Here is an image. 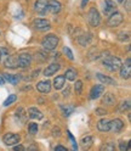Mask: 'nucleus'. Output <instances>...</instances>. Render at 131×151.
I'll return each mask as SVG.
<instances>
[{
    "label": "nucleus",
    "mask_w": 131,
    "mask_h": 151,
    "mask_svg": "<svg viewBox=\"0 0 131 151\" xmlns=\"http://www.w3.org/2000/svg\"><path fill=\"white\" fill-rule=\"evenodd\" d=\"M102 63H103V66H105L107 70H109V71H112V72H115V71H118V70L120 68L121 60H120L119 58H115V56L108 55V56H106V58L103 59Z\"/></svg>",
    "instance_id": "nucleus-1"
},
{
    "label": "nucleus",
    "mask_w": 131,
    "mask_h": 151,
    "mask_svg": "<svg viewBox=\"0 0 131 151\" xmlns=\"http://www.w3.org/2000/svg\"><path fill=\"white\" fill-rule=\"evenodd\" d=\"M58 38L56 37L55 34H48V35H45L43 38V40H41V45H43V48L45 50H48V51H52L55 50L56 48H57V45H58Z\"/></svg>",
    "instance_id": "nucleus-2"
},
{
    "label": "nucleus",
    "mask_w": 131,
    "mask_h": 151,
    "mask_svg": "<svg viewBox=\"0 0 131 151\" xmlns=\"http://www.w3.org/2000/svg\"><path fill=\"white\" fill-rule=\"evenodd\" d=\"M88 21H89L90 26H92V27H97V26H100V23H101V15H100V12H98L97 9L91 7L90 10H89V14H88Z\"/></svg>",
    "instance_id": "nucleus-3"
},
{
    "label": "nucleus",
    "mask_w": 131,
    "mask_h": 151,
    "mask_svg": "<svg viewBox=\"0 0 131 151\" xmlns=\"http://www.w3.org/2000/svg\"><path fill=\"white\" fill-rule=\"evenodd\" d=\"M32 63V55L28 52H22L17 58V67L20 68H27Z\"/></svg>",
    "instance_id": "nucleus-4"
},
{
    "label": "nucleus",
    "mask_w": 131,
    "mask_h": 151,
    "mask_svg": "<svg viewBox=\"0 0 131 151\" xmlns=\"http://www.w3.org/2000/svg\"><path fill=\"white\" fill-rule=\"evenodd\" d=\"M124 21V16L123 14H120L118 11L113 12L112 15H109V18H108V21H107V24L109 27H118L121 24V22Z\"/></svg>",
    "instance_id": "nucleus-5"
},
{
    "label": "nucleus",
    "mask_w": 131,
    "mask_h": 151,
    "mask_svg": "<svg viewBox=\"0 0 131 151\" xmlns=\"http://www.w3.org/2000/svg\"><path fill=\"white\" fill-rule=\"evenodd\" d=\"M119 70H120V77L123 79H129L131 77V59L127 58L124 65L121 63Z\"/></svg>",
    "instance_id": "nucleus-6"
},
{
    "label": "nucleus",
    "mask_w": 131,
    "mask_h": 151,
    "mask_svg": "<svg viewBox=\"0 0 131 151\" xmlns=\"http://www.w3.org/2000/svg\"><path fill=\"white\" fill-rule=\"evenodd\" d=\"M3 141L7 146H14L21 141V137L18 134H15V133H7L3 137Z\"/></svg>",
    "instance_id": "nucleus-7"
},
{
    "label": "nucleus",
    "mask_w": 131,
    "mask_h": 151,
    "mask_svg": "<svg viewBox=\"0 0 131 151\" xmlns=\"http://www.w3.org/2000/svg\"><path fill=\"white\" fill-rule=\"evenodd\" d=\"M33 27L38 31H48L50 29V22L45 18H35L33 21Z\"/></svg>",
    "instance_id": "nucleus-8"
},
{
    "label": "nucleus",
    "mask_w": 131,
    "mask_h": 151,
    "mask_svg": "<svg viewBox=\"0 0 131 151\" xmlns=\"http://www.w3.org/2000/svg\"><path fill=\"white\" fill-rule=\"evenodd\" d=\"M105 93V84H96V86H93L90 90V99L95 100V99H98L102 94Z\"/></svg>",
    "instance_id": "nucleus-9"
},
{
    "label": "nucleus",
    "mask_w": 131,
    "mask_h": 151,
    "mask_svg": "<svg viewBox=\"0 0 131 151\" xmlns=\"http://www.w3.org/2000/svg\"><path fill=\"white\" fill-rule=\"evenodd\" d=\"M34 10L39 15H44L48 12V0H36L34 4Z\"/></svg>",
    "instance_id": "nucleus-10"
},
{
    "label": "nucleus",
    "mask_w": 131,
    "mask_h": 151,
    "mask_svg": "<svg viewBox=\"0 0 131 151\" xmlns=\"http://www.w3.org/2000/svg\"><path fill=\"white\" fill-rule=\"evenodd\" d=\"M109 123H110L109 130H112L113 133H119V132L123 129V127H124L123 121H121L120 118H114V119H112V121H109Z\"/></svg>",
    "instance_id": "nucleus-11"
},
{
    "label": "nucleus",
    "mask_w": 131,
    "mask_h": 151,
    "mask_svg": "<svg viewBox=\"0 0 131 151\" xmlns=\"http://www.w3.org/2000/svg\"><path fill=\"white\" fill-rule=\"evenodd\" d=\"M60 68H61V65L53 62V63L49 65L48 67L44 70V76L45 77H51V76H53L55 73H57L60 71Z\"/></svg>",
    "instance_id": "nucleus-12"
},
{
    "label": "nucleus",
    "mask_w": 131,
    "mask_h": 151,
    "mask_svg": "<svg viewBox=\"0 0 131 151\" xmlns=\"http://www.w3.org/2000/svg\"><path fill=\"white\" fill-rule=\"evenodd\" d=\"M115 11H117V5L112 1V0H106L105 6H103V14L106 16H109V15H112Z\"/></svg>",
    "instance_id": "nucleus-13"
},
{
    "label": "nucleus",
    "mask_w": 131,
    "mask_h": 151,
    "mask_svg": "<svg viewBox=\"0 0 131 151\" xmlns=\"http://www.w3.org/2000/svg\"><path fill=\"white\" fill-rule=\"evenodd\" d=\"M62 9V4L57 0H51L48 1V11L52 12V14H58Z\"/></svg>",
    "instance_id": "nucleus-14"
},
{
    "label": "nucleus",
    "mask_w": 131,
    "mask_h": 151,
    "mask_svg": "<svg viewBox=\"0 0 131 151\" xmlns=\"http://www.w3.org/2000/svg\"><path fill=\"white\" fill-rule=\"evenodd\" d=\"M51 82L50 81H41V82H39L38 84H36V89H38V91H40V93H50V90H51Z\"/></svg>",
    "instance_id": "nucleus-15"
},
{
    "label": "nucleus",
    "mask_w": 131,
    "mask_h": 151,
    "mask_svg": "<svg viewBox=\"0 0 131 151\" xmlns=\"http://www.w3.org/2000/svg\"><path fill=\"white\" fill-rule=\"evenodd\" d=\"M27 115L33 119H43V117H44L43 112L40 110H38L36 107H29L27 111Z\"/></svg>",
    "instance_id": "nucleus-16"
},
{
    "label": "nucleus",
    "mask_w": 131,
    "mask_h": 151,
    "mask_svg": "<svg viewBox=\"0 0 131 151\" xmlns=\"http://www.w3.org/2000/svg\"><path fill=\"white\" fill-rule=\"evenodd\" d=\"M96 77H97V79H98L102 84H108V86H115V84H117L115 79L108 77V76L102 74V73H97V74H96Z\"/></svg>",
    "instance_id": "nucleus-17"
},
{
    "label": "nucleus",
    "mask_w": 131,
    "mask_h": 151,
    "mask_svg": "<svg viewBox=\"0 0 131 151\" xmlns=\"http://www.w3.org/2000/svg\"><path fill=\"white\" fill-rule=\"evenodd\" d=\"M109 127H110L109 119H106V118L100 119L98 123H97V129L100 132H103V133H107V132H109Z\"/></svg>",
    "instance_id": "nucleus-18"
},
{
    "label": "nucleus",
    "mask_w": 131,
    "mask_h": 151,
    "mask_svg": "<svg viewBox=\"0 0 131 151\" xmlns=\"http://www.w3.org/2000/svg\"><path fill=\"white\" fill-rule=\"evenodd\" d=\"M105 94V93H103ZM102 102L106 104V105H109V106H113L115 104V96L113 95L112 93H106L103 98H102Z\"/></svg>",
    "instance_id": "nucleus-19"
},
{
    "label": "nucleus",
    "mask_w": 131,
    "mask_h": 151,
    "mask_svg": "<svg viewBox=\"0 0 131 151\" xmlns=\"http://www.w3.org/2000/svg\"><path fill=\"white\" fill-rule=\"evenodd\" d=\"M64 84H66V78H64V76H57L55 79H53V87L56 90H60L64 87Z\"/></svg>",
    "instance_id": "nucleus-20"
},
{
    "label": "nucleus",
    "mask_w": 131,
    "mask_h": 151,
    "mask_svg": "<svg viewBox=\"0 0 131 151\" xmlns=\"http://www.w3.org/2000/svg\"><path fill=\"white\" fill-rule=\"evenodd\" d=\"M64 78L67 79V81H75L77 79V71L74 70V68H68L67 71L64 72Z\"/></svg>",
    "instance_id": "nucleus-21"
},
{
    "label": "nucleus",
    "mask_w": 131,
    "mask_h": 151,
    "mask_svg": "<svg viewBox=\"0 0 131 151\" xmlns=\"http://www.w3.org/2000/svg\"><path fill=\"white\" fill-rule=\"evenodd\" d=\"M4 79L7 81L10 84H14V86H16V84H18V82H20V77H18V76L7 74V73H4Z\"/></svg>",
    "instance_id": "nucleus-22"
},
{
    "label": "nucleus",
    "mask_w": 131,
    "mask_h": 151,
    "mask_svg": "<svg viewBox=\"0 0 131 151\" xmlns=\"http://www.w3.org/2000/svg\"><path fill=\"white\" fill-rule=\"evenodd\" d=\"M91 39H92L91 34L86 33V34H83V35H80L78 40H79V43H80L83 46H86V45H89V44L91 43Z\"/></svg>",
    "instance_id": "nucleus-23"
},
{
    "label": "nucleus",
    "mask_w": 131,
    "mask_h": 151,
    "mask_svg": "<svg viewBox=\"0 0 131 151\" xmlns=\"http://www.w3.org/2000/svg\"><path fill=\"white\" fill-rule=\"evenodd\" d=\"M80 143H81V145H83L84 149H89V147L92 145V143H93V139H92V137L88 135V137H84V138L81 139Z\"/></svg>",
    "instance_id": "nucleus-24"
},
{
    "label": "nucleus",
    "mask_w": 131,
    "mask_h": 151,
    "mask_svg": "<svg viewBox=\"0 0 131 151\" xmlns=\"http://www.w3.org/2000/svg\"><path fill=\"white\" fill-rule=\"evenodd\" d=\"M9 58H10V52L5 48H0V62L4 63Z\"/></svg>",
    "instance_id": "nucleus-25"
},
{
    "label": "nucleus",
    "mask_w": 131,
    "mask_h": 151,
    "mask_svg": "<svg viewBox=\"0 0 131 151\" xmlns=\"http://www.w3.org/2000/svg\"><path fill=\"white\" fill-rule=\"evenodd\" d=\"M4 63H5L6 67H9V68H16L17 67V59L11 58V56H10V58H9Z\"/></svg>",
    "instance_id": "nucleus-26"
},
{
    "label": "nucleus",
    "mask_w": 131,
    "mask_h": 151,
    "mask_svg": "<svg viewBox=\"0 0 131 151\" xmlns=\"http://www.w3.org/2000/svg\"><path fill=\"white\" fill-rule=\"evenodd\" d=\"M16 100H17V96L15 95V94H11V95H9V98L4 101V106H9V105H11V104H14Z\"/></svg>",
    "instance_id": "nucleus-27"
},
{
    "label": "nucleus",
    "mask_w": 131,
    "mask_h": 151,
    "mask_svg": "<svg viewBox=\"0 0 131 151\" xmlns=\"http://www.w3.org/2000/svg\"><path fill=\"white\" fill-rule=\"evenodd\" d=\"M119 110L121 112H125V111H129L130 110V100H126V101H123L120 104L119 106Z\"/></svg>",
    "instance_id": "nucleus-28"
},
{
    "label": "nucleus",
    "mask_w": 131,
    "mask_h": 151,
    "mask_svg": "<svg viewBox=\"0 0 131 151\" xmlns=\"http://www.w3.org/2000/svg\"><path fill=\"white\" fill-rule=\"evenodd\" d=\"M118 39L120 42H125V40H129L130 39V34L127 32H121L118 34Z\"/></svg>",
    "instance_id": "nucleus-29"
},
{
    "label": "nucleus",
    "mask_w": 131,
    "mask_h": 151,
    "mask_svg": "<svg viewBox=\"0 0 131 151\" xmlns=\"http://www.w3.org/2000/svg\"><path fill=\"white\" fill-rule=\"evenodd\" d=\"M63 54L66 55V56H67V58L69 59V60H74V56H73V52H72V50L68 48V46H64V48H63Z\"/></svg>",
    "instance_id": "nucleus-30"
},
{
    "label": "nucleus",
    "mask_w": 131,
    "mask_h": 151,
    "mask_svg": "<svg viewBox=\"0 0 131 151\" xmlns=\"http://www.w3.org/2000/svg\"><path fill=\"white\" fill-rule=\"evenodd\" d=\"M28 129H29V133L34 135V134L38 133L39 127H38V124H36V123H31L29 126H28Z\"/></svg>",
    "instance_id": "nucleus-31"
},
{
    "label": "nucleus",
    "mask_w": 131,
    "mask_h": 151,
    "mask_svg": "<svg viewBox=\"0 0 131 151\" xmlns=\"http://www.w3.org/2000/svg\"><path fill=\"white\" fill-rule=\"evenodd\" d=\"M16 113H17V117H21L22 118V122H24L26 121V116H27V113H26V111L22 109V107H20L17 111H16Z\"/></svg>",
    "instance_id": "nucleus-32"
},
{
    "label": "nucleus",
    "mask_w": 131,
    "mask_h": 151,
    "mask_svg": "<svg viewBox=\"0 0 131 151\" xmlns=\"http://www.w3.org/2000/svg\"><path fill=\"white\" fill-rule=\"evenodd\" d=\"M74 89H75V93H77V94H81V90H83V82H81V81H77V82H75V86H74Z\"/></svg>",
    "instance_id": "nucleus-33"
},
{
    "label": "nucleus",
    "mask_w": 131,
    "mask_h": 151,
    "mask_svg": "<svg viewBox=\"0 0 131 151\" xmlns=\"http://www.w3.org/2000/svg\"><path fill=\"white\" fill-rule=\"evenodd\" d=\"M61 109L63 110V113H64V116H69L70 113L73 112V110H74L73 107H64V106H62Z\"/></svg>",
    "instance_id": "nucleus-34"
},
{
    "label": "nucleus",
    "mask_w": 131,
    "mask_h": 151,
    "mask_svg": "<svg viewBox=\"0 0 131 151\" xmlns=\"http://www.w3.org/2000/svg\"><path fill=\"white\" fill-rule=\"evenodd\" d=\"M101 150H110V151H113V150H115V146L112 145V144H106V145H103L101 147Z\"/></svg>",
    "instance_id": "nucleus-35"
},
{
    "label": "nucleus",
    "mask_w": 131,
    "mask_h": 151,
    "mask_svg": "<svg viewBox=\"0 0 131 151\" xmlns=\"http://www.w3.org/2000/svg\"><path fill=\"white\" fill-rule=\"evenodd\" d=\"M96 115H98V116H105V115H107V111L106 110H103V109H96Z\"/></svg>",
    "instance_id": "nucleus-36"
},
{
    "label": "nucleus",
    "mask_w": 131,
    "mask_h": 151,
    "mask_svg": "<svg viewBox=\"0 0 131 151\" xmlns=\"http://www.w3.org/2000/svg\"><path fill=\"white\" fill-rule=\"evenodd\" d=\"M52 133H53V134H52L53 137H60V135H61V129L55 127V128H53V130H52Z\"/></svg>",
    "instance_id": "nucleus-37"
},
{
    "label": "nucleus",
    "mask_w": 131,
    "mask_h": 151,
    "mask_svg": "<svg viewBox=\"0 0 131 151\" xmlns=\"http://www.w3.org/2000/svg\"><path fill=\"white\" fill-rule=\"evenodd\" d=\"M14 150H15V151H24L26 147L22 146V145H16V146H14Z\"/></svg>",
    "instance_id": "nucleus-38"
},
{
    "label": "nucleus",
    "mask_w": 131,
    "mask_h": 151,
    "mask_svg": "<svg viewBox=\"0 0 131 151\" xmlns=\"http://www.w3.org/2000/svg\"><path fill=\"white\" fill-rule=\"evenodd\" d=\"M55 150L56 151H67V147H64L62 145H57V146H55Z\"/></svg>",
    "instance_id": "nucleus-39"
},
{
    "label": "nucleus",
    "mask_w": 131,
    "mask_h": 151,
    "mask_svg": "<svg viewBox=\"0 0 131 151\" xmlns=\"http://www.w3.org/2000/svg\"><path fill=\"white\" fill-rule=\"evenodd\" d=\"M68 95H69V88H67V89L63 91V96H64V98H66V96H68Z\"/></svg>",
    "instance_id": "nucleus-40"
},
{
    "label": "nucleus",
    "mask_w": 131,
    "mask_h": 151,
    "mask_svg": "<svg viewBox=\"0 0 131 151\" xmlns=\"http://www.w3.org/2000/svg\"><path fill=\"white\" fill-rule=\"evenodd\" d=\"M4 84H5V79H4V77L0 76V86H4Z\"/></svg>",
    "instance_id": "nucleus-41"
},
{
    "label": "nucleus",
    "mask_w": 131,
    "mask_h": 151,
    "mask_svg": "<svg viewBox=\"0 0 131 151\" xmlns=\"http://www.w3.org/2000/svg\"><path fill=\"white\" fill-rule=\"evenodd\" d=\"M89 0H83L81 1V7H85V4H88Z\"/></svg>",
    "instance_id": "nucleus-42"
},
{
    "label": "nucleus",
    "mask_w": 131,
    "mask_h": 151,
    "mask_svg": "<svg viewBox=\"0 0 131 151\" xmlns=\"http://www.w3.org/2000/svg\"><path fill=\"white\" fill-rule=\"evenodd\" d=\"M126 9H127V11H130V0L126 1Z\"/></svg>",
    "instance_id": "nucleus-43"
},
{
    "label": "nucleus",
    "mask_w": 131,
    "mask_h": 151,
    "mask_svg": "<svg viewBox=\"0 0 131 151\" xmlns=\"http://www.w3.org/2000/svg\"><path fill=\"white\" fill-rule=\"evenodd\" d=\"M118 1H119V3H123V1H124V0H118Z\"/></svg>",
    "instance_id": "nucleus-44"
},
{
    "label": "nucleus",
    "mask_w": 131,
    "mask_h": 151,
    "mask_svg": "<svg viewBox=\"0 0 131 151\" xmlns=\"http://www.w3.org/2000/svg\"><path fill=\"white\" fill-rule=\"evenodd\" d=\"M0 35H1V33H0Z\"/></svg>",
    "instance_id": "nucleus-45"
}]
</instances>
